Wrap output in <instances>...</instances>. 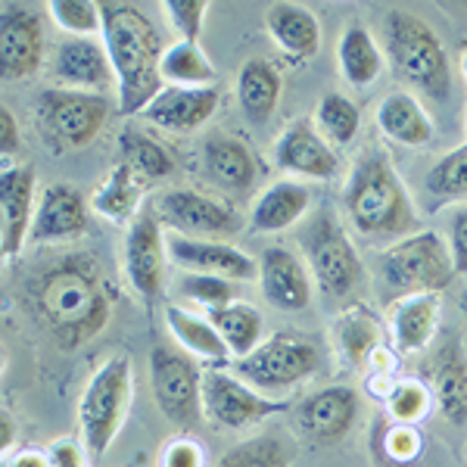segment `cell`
Returning a JSON list of instances; mask_svg holds the SVG:
<instances>
[{"label":"cell","instance_id":"obj_10","mask_svg":"<svg viewBox=\"0 0 467 467\" xmlns=\"http://www.w3.org/2000/svg\"><path fill=\"white\" fill-rule=\"evenodd\" d=\"M287 411H293L290 399H271L222 368L202 371V414L218 431H246Z\"/></svg>","mask_w":467,"mask_h":467},{"label":"cell","instance_id":"obj_48","mask_svg":"<svg viewBox=\"0 0 467 467\" xmlns=\"http://www.w3.org/2000/svg\"><path fill=\"white\" fill-rule=\"evenodd\" d=\"M19 125L16 116L10 109H0V150H4V160H13L19 153Z\"/></svg>","mask_w":467,"mask_h":467},{"label":"cell","instance_id":"obj_40","mask_svg":"<svg viewBox=\"0 0 467 467\" xmlns=\"http://www.w3.org/2000/svg\"><path fill=\"white\" fill-rule=\"evenodd\" d=\"M215 467H290V451L277 436H255L224 451Z\"/></svg>","mask_w":467,"mask_h":467},{"label":"cell","instance_id":"obj_2","mask_svg":"<svg viewBox=\"0 0 467 467\" xmlns=\"http://www.w3.org/2000/svg\"><path fill=\"white\" fill-rule=\"evenodd\" d=\"M343 206L352 231L371 244H396L418 228L411 193L383 147H368L343 187Z\"/></svg>","mask_w":467,"mask_h":467},{"label":"cell","instance_id":"obj_27","mask_svg":"<svg viewBox=\"0 0 467 467\" xmlns=\"http://www.w3.org/2000/svg\"><path fill=\"white\" fill-rule=\"evenodd\" d=\"M374 125L387 140L402 147H427L433 140V122L420 100L409 90H393L374 109Z\"/></svg>","mask_w":467,"mask_h":467},{"label":"cell","instance_id":"obj_30","mask_svg":"<svg viewBox=\"0 0 467 467\" xmlns=\"http://www.w3.org/2000/svg\"><path fill=\"white\" fill-rule=\"evenodd\" d=\"M334 346L346 368H368L383 349V334L378 315L368 306L352 303L334 321Z\"/></svg>","mask_w":467,"mask_h":467},{"label":"cell","instance_id":"obj_42","mask_svg":"<svg viewBox=\"0 0 467 467\" xmlns=\"http://www.w3.org/2000/svg\"><path fill=\"white\" fill-rule=\"evenodd\" d=\"M47 13L72 37L103 35V6L94 0H54L47 4Z\"/></svg>","mask_w":467,"mask_h":467},{"label":"cell","instance_id":"obj_35","mask_svg":"<svg viewBox=\"0 0 467 467\" xmlns=\"http://www.w3.org/2000/svg\"><path fill=\"white\" fill-rule=\"evenodd\" d=\"M119 160L131 165L147 184H160L175 171V160H171L169 150L150 134L134 131V128H125L122 138H119Z\"/></svg>","mask_w":467,"mask_h":467},{"label":"cell","instance_id":"obj_18","mask_svg":"<svg viewBox=\"0 0 467 467\" xmlns=\"http://www.w3.org/2000/svg\"><path fill=\"white\" fill-rule=\"evenodd\" d=\"M35 169L32 165H10L0 178V206H4V222H0V250L4 259L13 262L26 250L28 234H32L37 193H35Z\"/></svg>","mask_w":467,"mask_h":467},{"label":"cell","instance_id":"obj_4","mask_svg":"<svg viewBox=\"0 0 467 467\" xmlns=\"http://www.w3.org/2000/svg\"><path fill=\"white\" fill-rule=\"evenodd\" d=\"M383 57L396 81L418 94L446 103L451 94V63L440 35L418 13L393 6L383 16Z\"/></svg>","mask_w":467,"mask_h":467},{"label":"cell","instance_id":"obj_52","mask_svg":"<svg viewBox=\"0 0 467 467\" xmlns=\"http://www.w3.org/2000/svg\"><path fill=\"white\" fill-rule=\"evenodd\" d=\"M458 69H462V75H464V81H467V47L462 50V59H458Z\"/></svg>","mask_w":467,"mask_h":467},{"label":"cell","instance_id":"obj_31","mask_svg":"<svg viewBox=\"0 0 467 467\" xmlns=\"http://www.w3.org/2000/svg\"><path fill=\"white\" fill-rule=\"evenodd\" d=\"M433 402L451 424H467V356L458 337L442 346L433 361Z\"/></svg>","mask_w":467,"mask_h":467},{"label":"cell","instance_id":"obj_14","mask_svg":"<svg viewBox=\"0 0 467 467\" xmlns=\"http://www.w3.org/2000/svg\"><path fill=\"white\" fill-rule=\"evenodd\" d=\"M361 414V396L356 387H324L318 393H308L293 405V424L303 440L315 446H334L352 433Z\"/></svg>","mask_w":467,"mask_h":467},{"label":"cell","instance_id":"obj_28","mask_svg":"<svg viewBox=\"0 0 467 467\" xmlns=\"http://www.w3.org/2000/svg\"><path fill=\"white\" fill-rule=\"evenodd\" d=\"M234 90H237L240 112H244L253 125H265L277 112V107H281V94H284L281 69H277L271 59H262V57L246 59L237 69Z\"/></svg>","mask_w":467,"mask_h":467},{"label":"cell","instance_id":"obj_39","mask_svg":"<svg viewBox=\"0 0 467 467\" xmlns=\"http://www.w3.org/2000/svg\"><path fill=\"white\" fill-rule=\"evenodd\" d=\"M427 193L436 200L458 202L467 200V147L449 150L446 156L433 162V169L424 178Z\"/></svg>","mask_w":467,"mask_h":467},{"label":"cell","instance_id":"obj_50","mask_svg":"<svg viewBox=\"0 0 467 467\" xmlns=\"http://www.w3.org/2000/svg\"><path fill=\"white\" fill-rule=\"evenodd\" d=\"M13 442H16V420H13L10 411H4V418H0V449L10 451Z\"/></svg>","mask_w":467,"mask_h":467},{"label":"cell","instance_id":"obj_38","mask_svg":"<svg viewBox=\"0 0 467 467\" xmlns=\"http://www.w3.org/2000/svg\"><path fill=\"white\" fill-rule=\"evenodd\" d=\"M374 449H380L383 467H414L424 455V436L414 424L389 420L380 431V440L374 436Z\"/></svg>","mask_w":467,"mask_h":467},{"label":"cell","instance_id":"obj_9","mask_svg":"<svg viewBox=\"0 0 467 467\" xmlns=\"http://www.w3.org/2000/svg\"><path fill=\"white\" fill-rule=\"evenodd\" d=\"M150 387L162 418L178 431L191 433L202 424V371L187 352L169 343L150 352Z\"/></svg>","mask_w":467,"mask_h":467},{"label":"cell","instance_id":"obj_8","mask_svg":"<svg viewBox=\"0 0 467 467\" xmlns=\"http://www.w3.org/2000/svg\"><path fill=\"white\" fill-rule=\"evenodd\" d=\"M299 244H303L306 265L315 277V287L327 299H349L361 287L365 268H361L349 234L330 206H321L308 218V224L299 234Z\"/></svg>","mask_w":467,"mask_h":467},{"label":"cell","instance_id":"obj_23","mask_svg":"<svg viewBox=\"0 0 467 467\" xmlns=\"http://www.w3.org/2000/svg\"><path fill=\"white\" fill-rule=\"evenodd\" d=\"M218 109V88H175L165 85L160 94L153 97V103L144 109V116L153 125L165 128L175 134H191L197 131L215 116Z\"/></svg>","mask_w":467,"mask_h":467},{"label":"cell","instance_id":"obj_44","mask_svg":"<svg viewBox=\"0 0 467 467\" xmlns=\"http://www.w3.org/2000/svg\"><path fill=\"white\" fill-rule=\"evenodd\" d=\"M162 10H165V16H169L171 28L181 35V41L200 44L202 26H206V13H209L206 0H165Z\"/></svg>","mask_w":467,"mask_h":467},{"label":"cell","instance_id":"obj_34","mask_svg":"<svg viewBox=\"0 0 467 467\" xmlns=\"http://www.w3.org/2000/svg\"><path fill=\"white\" fill-rule=\"evenodd\" d=\"M206 318L215 324V330L222 334V340L231 349L234 358H246L255 346L262 343L265 318H262V312L253 303L237 299V303H231V306H222V308L206 312Z\"/></svg>","mask_w":467,"mask_h":467},{"label":"cell","instance_id":"obj_21","mask_svg":"<svg viewBox=\"0 0 467 467\" xmlns=\"http://www.w3.org/2000/svg\"><path fill=\"white\" fill-rule=\"evenodd\" d=\"M88 231V200L72 184H50L37 193L28 244H63Z\"/></svg>","mask_w":467,"mask_h":467},{"label":"cell","instance_id":"obj_1","mask_svg":"<svg viewBox=\"0 0 467 467\" xmlns=\"http://www.w3.org/2000/svg\"><path fill=\"white\" fill-rule=\"evenodd\" d=\"M35 306L59 349H78L109 321V293L90 255H66L35 277Z\"/></svg>","mask_w":467,"mask_h":467},{"label":"cell","instance_id":"obj_46","mask_svg":"<svg viewBox=\"0 0 467 467\" xmlns=\"http://www.w3.org/2000/svg\"><path fill=\"white\" fill-rule=\"evenodd\" d=\"M449 253L455 275H467V206L455 209L449 222Z\"/></svg>","mask_w":467,"mask_h":467},{"label":"cell","instance_id":"obj_17","mask_svg":"<svg viewBox=\"0 0 467 467\" xmlns=\"http://www.w3.org/2000/svg\"><path fill=\"white\" fill-rule=\"evenodd\" d=\"M44 26L28 6H4L0 13V72L6 81H22L41 69Z\"/></svg>","mask_w":467,"mask_h":467},{"label":"cell","instance_id":"obj_5","mask_svg":"<svg viewBox=\"0 0 467 467\" xmlns=\"http://www.w3.org/2000/svg\"><path fill=\"white\" fill-rule=\"evenodd\" d=\"M131 402H134L131 358L116 352V356H109L94 371V378L88 380L78 402L81 442H85V451L94 464L103 462V455L116 442V436L122 433Z\"/></svg>","mask_w":467,"mask_h":467},{"label":"cell","instance_id":"obj_15","mask_svg":"<svg viewBox=\"0 0 467 467\" xmlns=\"http://www.w3.org/2000/svg\"><path fill=\"white\" fill-rule=\"evenodd\" d=\"M165 246H169V262L193 275H215L237 284L259 281V262L228 240H197L184 234H169Z\"/></svg>","mask_w":467,"mask_h":467},{"label":"cell","instance_id":"obj_49","mask_svg":"<svg viewBox=\"0 0 467 467\" xmlns=\"http://www.w3.org/2000/svg\"><path fill=\"white\" fill-rule=\"evenodd\" d=\"M50 464L54 467H81L78 449H75L69 440H59L57 446L50 449Z\"/></svg>","mask_w":467,"mask_h":467},{"label":"cell","instance_id":"obj_3","mask_svg":"<svg viewBox=\"0 0 467 467\" xmlns=\"http://www.w3.org/2000/svg\"><path fill=\"white\" fill-rule=\"evenodd\" d=\"M103 6V44L116 72V94L122 116L144 112L165 88L162 81V41L153 19L134 4Z\"/></svg>","mask_w":467,"mask_h":467},{"label":"cell","instance_id":"obj_36","mask_svg":"<svg viewBox=\"0 0 467 467\" xmlns=\"http://www.w3.org/2000/svg\"><path fill=\"white\" fill-rule=\"evenodd\" d=\"M162 81L175 88H213L215 85V66L202 54L200 44L178 41L165 47L162 54Z\"/></svg>","mask_w":467,"mask_h":467},{"label":"cell","instance_id":"obj_45","mask_svg":"<svg viewBox=\"0 0 467 467\" xmlns=\"http://www.w3.org/2000/svg\"><path fill=\"white\" fill-rule=\"evenodd\" d=\"M162 467H206V451L191 436H171L160 455Z\"/></svg>","mask_w":467,"mask_h":467},{"label":"cell","instance_id":"obj_41","mask_svg":"<svg viewBox=\"0 0 467 467\" xmlns=\"http://www.w3.org/2000/svg\"><path fill=\"white\" fill-rule=\"evenodd\" d=\"M175 290L184 299H191V303H197L200 308H206V312L237 303V281L215 277V275H193V271H184V275L175 281Z\"/></svg>","mask_w":467,"mask_h":467},{"label":"cell","instance_id":"obj_51","mask_svg":"<svg viewBox=\"0 0 467 467\" xmlns=\"http://www.w3.org/2000/svg\"><path fill=\"white\" fill-rule=\"evenodd\" d=\"M10 464L13 467H54V464H50V455H41V451H35V449L22 451V455L13 458Z\"/></svg>","mask_w":467,"mask_h":467},{"label":"cell","instance_id":"obj_6","mask_svg":"<svg viewBox=\"0 0 467 467\" xmlns=\"http://www.w3.org/2000/svg\"><path fill=\"white\" fill-rule=\"evenodd\" d=\"M374 268H378L380 287L396 293L399 299L418 296V293H442L458 277L449 240H442L436 231H414L383 246Z\"/></svg>","mask_w":467,"mask_h":467},{"label":"cell","instance_id":"obj_20","mask_svg":"<svg viewBox=\"0 0 467 467\" xmlns=\"http://www.w3.org/2000/svg\"><path fill=\"white\" fill-rule=\"evenodd\" d=\"M54 78L59 88L107 94L116 85L107 44L97 37H66L54 54Z\"/></svg>","mask_w":467,"mask_h":467},{"label":"cell","instance_id":"obj_12","mask_svg":"<svg viewBox=\"0 0 467 467\" xmlns=\"http://www.w3.org/2000/svg\"><path fill=\"white\" fill-rule=\"evenodd\" d=\"M153 213L160 215L165 228H171V234L197 240H228L244 231V218L228 200L187 191V187L160 193Z\"/></svg>","mask_w":467,"mask_h":467},{"label":"cell","instance_id":"obj_37","mask_svg":"<svg viewBox=\"0 0 467 467\" xmlns=\"http://www.w3.org/2000/svg\"><path fill=\"white\" fill-rule=\"evenodd\" d=\"M312 122L330 147H349L361 131V109L349 97L330 90V94H324L318 100Z\"/></svg>","mask_w":467,"mask_h":467},{"label":"cell","instance_id":"obj_43","mask_svg":"<svg viewBox=\"0 0 467 467\" xmlns=\"http://www.w3.org/2000/svg\"><path fill=\"white\" fill-rule=\"evenodd\" d=\"M433 405V389L424 387L420 380H402L399 378L396 389L387 399V414L399 424H418L420 418H427Z\"/></svg>","mask_w":467,"mask_h":467},{"label":"cell","instance_id":"obj_33","mask_svg":"<svg viewBox=\"0 0 467 467\" xmlns=\"http://www.w3.org/2000/svg\"><path fill=\"white\" fill-rule=\"evenodd\" d=\"M165 324H169L171 337L178 346L191 356L209 358V361H224L231 356V349L224 346L222 334L215 330V324L206 315L187 312L181 306H165Z\"/></svg>","mask_w":467,"mask_h":467},{"label":"cell","instance_id":"obj_29","mask_svg":"<svg viewBox=\"0 0 467 467\" xmlns=\"http://www.w3.org/2000/svg\"><path fill=\"white\" fill-rule=\"evenodd\" d=\"M147 187L150 184L131 169V165L119 160L109 169V175L97 184V191L90 193V209H94L97 215L109 218L112 224L131 228L134 218L140 215V202H144Z\"/></svg>","mask_w":467,"mask_h":467},{"label":"cell","instance_id":"obj_19","mask_svg":"<svg viewBox=\"0 0 467 467\" xmlns=\"http://www.w3.org/2000/svg\"><path fill=\"white\" fill-rule=\"evenodd\" d=\"M275 162L277 169L290 171L299 178H315V181H327L337 175L340 160H337L334 147L318 134L315 122L308 119H296L277 134L275 140Z\"/></svg>","mask_w":467,"mask_h":467},{"label":"cell","instance_id":"obj_7","mask_svg":"<svg viewBox=\"0 0 467 467\" xmlns=\"http://www.w3.org/2000/svg\"><path fill=\"white\" fill-rule=\"evenodd\" d=\"M327 352L318 337L299 330H277L262 340L246 358H237V378H244L265 396L290 393L321 374Z\"/></svg>","mask_w":467,"mask_h":467},{"label":"cell","instance_id":"obj_47","mask_svg":"<svg viewBox=\"0 0 467 467\" xmlns=\"http://www.w3.org/2000/svg\"><path fill=\"white\" fill-rule=\"evenodd\" d=\"M396 383H399V378L393 374V368H371V374H368V380H365V389L371 399H378V402L387 405V399L396 389Z\"/></svg>","mask_w":467,"mask_h":467},{"label":"cell","instance_id":"obj_22","mask_svg":"<svg viewBox=\"0 0 467 467\" xmlns=\"http://www.w3.org/2000/svg\"><path fill=\"white\" fill-rule=\"evenodd\" d=\"M200 162L202 175L224 193L250 191L262 175V165L253 150L246 147V140L231 138V134H209L200 147Z\"/></svg>","mask_w":467,"mask_h":467},{"label":"cell","instance_id":"obj_16","mask_svg":"<svg viewBox=\"0 0 467 467\" xmlns=\"http://www.w3.org/2000/svg\"><path fill=\"white\" fill-rule=\"evenodd\" d=\"M259 287L277 312H303L312 306L315 277L303 255L287 246H265L259 255Z\"/></svg>","mask_w":467,"mask_h":467},{"label":"cell","instance_id":"obj_13","mask_svg":"<svg viewBox=\"0 0 467 467\" xmlns=\"http://www.w3.org/2000/svg\"><path fill=\"white\" fill-rule=\"evenodd\" d=\"M125 275L128 284L134 287L147 308L160 306L165 296V262H169V246H165V234L160 215L150 209L134 218V224L125 234Z\"/></svg>","mask_w":467,"mask_h":467},{"label":"cell","instance_id":"obj_24","mask_svg":"<svg viewBox=\"0 0 467 467\" xmlns=\"http://www.w3.org/2000/svg\"><path fill=\"white\" fill-rule=\"evenodd\" d=\"M440 293L402 296L389 306V334L396 356H418L433 340L440 327Z\"/></svg>","mask_w":467,"mask_h":467},{"label":"cell","instance_id":"obj_26","mask_svg":"<svg viewBox=\"0 0 467 467\" xmlns=\"http://www.w3.org/2000/svg\"><path fill=\"white\" fill-rule=\"evenodd\" d=\"M308 206H312V191H308L303 181L284 178L268 184L255 197L246 222H250L253 234H281L293 228L296 222H303Z\"/></svg>","mask_w":467,"mask_h":467},{"label":"cell","instance_id":"obj_25","mask_svg":"<svg viewBox=\"0 0 467 467\" xmlns=\"http://www.w3.org/2000/svg\"><path fill=\"white\" fill-rule=\"evenodd\" d=\"M265 28H268L271 41H275L290 59H303V63H306V59L318 57L324 32H321L318 16H315L308 6L290 4V0L268 4Z\"/></svg>","mask_w":467,"mask_h":467},{"label":"cell","instance_id":"obj_53","mask_svg":"<svg viewBox=\"0 0 467 467\" xmlns=\"http://www.w3.org/2000/svg\"><path fill=\"white\" fill-rule=\"evenodd\" d=\"M464 147H467V116H464Z\"/></svg>","mask_w":467,"mask_h":467},{"label":"cell","instance_id":"obj_32","mask_svg":"<svg viewBox=\"0 0 467 467\" xmlns=\"http://www.w3.org/2000/svg\"><path fill=\"white\" fill-rule=\"evenodd\" d=\"M337 66L346 85L352 88H371L387 69V57H383L380 44L368 32L361 22H349L343 28L340 41H337Z\"/></svg>","mask_w":467,"mask_h":467},{"label":"cell","instance_id":"obj_11","mask_svg":"<svg viewBox=\"0 0 467 467\" xmlns=\"http://www.w3.org/2000/svg\"><path fill=\"white\" fill-rule=\"evenodd\" d=\"M37 122H41L47 140L59 147H88L109 122V100L107 94H88V90L69 88H47L41 90L35 103Z\"/></svg>","mask_w":467,"mask_h":467}]
</instances>
